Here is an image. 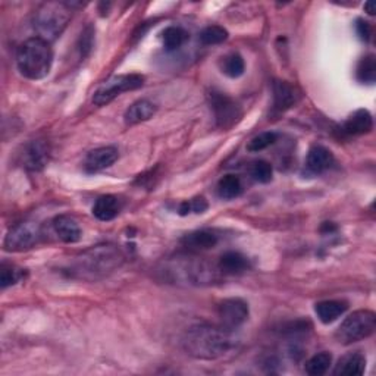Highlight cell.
Returning a JSON list of instances; mask_svg holds the SVG:
<instances>
[{"label": "cell", "mask_w": 376, "mask_h": 376, "mask_svg": "<svg viewBox=\"0 0 376 376\" xmlns=\"http://www.w3.org/2000/svg\"><path fill=\"white\" fill-rule=\"evenodd\" d=\"M231 332L223 327H191L182 338V347L188 356L195 359L217 360L234 349L235 340Z\"/></svg>", "instance_id": "obj_1"}, {"label": "cell", "mask_w": 376, "mask_h": 376, "mask_svg": "<svg viewBox=\"0 0 376 376\" xmlns=\"http://www.w3.org/2000/svg\"><path fill=\"white\" fill-rule=\"evenodd\" d=\"M124 262V256L116 245L100 244L82 252L71 266V275L98 281L115 272Z\"/></svg>", "instance_id": "obj_2"}, {"label": "cell", "mask_w": 376, "mask_h": 376, "mask_svg": "<svg viewBox=\"0 0 376 376\" xmlns=\"http://www.w3.org/2000/svg\"><path fill=\"white\" fill-rule=\"evenodd\" d=\"M19 72L28 80H41L49 75L53 65V50L50 43L40 37L24 41L16 53Z\"/></svg>", "instance_id": "obj_3"}, {"label": "cell", "mask_w": 376, "mask_h": 376, "mask_svg": "<svg viewBox=\"0 0 376 376\" xmlns=\"http://www.w3.org/2000/svg\"><path fill=\"white\" fill-rule=\"evenodd\" d=\"M72 16V9L68 3L63 2H47L43 3L34 15V30L37 37L53 41L56 40L65 28Z\"/></svg>", "instance_id": "obj_4"}, {"label": "cell", "mask_w": 376, "mask_h": 376, "mask_svg": "<svg viewBox=\"0 0 376 376\" xmlns=\"http://www.w3.org/2000/svg\"><path fill=\"white\" fill-rule=\"evenodd\" d=\"M376 329V315L372 310H357L349 318L344 319L342 324L335 332V338L340 344L350 346L353 342L366 340Z\"/></svg>", "instance_id": "obj_5"}, {"label": "cell", "mask_w": 376, "mask_h": 376, "mask_svg": "<svg viewBox=\"0 0 376 376\" xmlns=\"http://www.w3.org/2000/svg\"><path fill=\"white\" fill-rule=\"evenodd\" d=\"M144 77L138 74H125V75H116V77L104 81L100 87L96 90L93 96V103L96 106H104L111 103L118 96L125 93L137 90L143 87Z\"/></svg>", "instance_id": "obj_6"}, {"label": "cell", "mask_w": 376, "mask_h": 376, "mask_svg": "<svg viewBox=\"0 0 376 376\" xmlns=\"http://www.w3.org/2000/svg\"><path fill=\"white\" fill-rule=\"evenodd\" d=\"M41 239V230L34 222H21L9 230L5 239V249L8 252H25L33 249Z\"/></svg>", "instance_id": "obj_7"}, {"label": "cell", "mask_w": 376, "mask_h": 376, "mask_svg": "<svg viewBox=\"0 0 376 376\" xmlns=\"http://www.w3.org/2000/svg\"><path fill=\"white\" fill-rule=\"evenodd\" d=\"M210 104L218 126L223 128V130H230L241 118L239 104L228 98L227 94L218 91L210 93Z\"/></svg>", "instance_id": "obj_8"}, {"label": "cell", "mask_w": 376, "mask_h": 376, "mask_svg": "<svg viewBox=\"0 0 376 376\" xmlns=\"http://www.w3.org/2000/svg\"><path fill=\"white\" fill-rule=\"evenodd\" d=\"M249 305L241 298H227L218 307L221 327L234 331L240 328L249 319Z\"/></svg>", "instance_id": "obj_9"}, {"label": "cell", "mask_w": 376, "mask_h": 376, "mask_svg": "<svg viewBox=\"0 0 376 376\" xmlns=\"http://www.w3.org/2000/svg\"><path fill=\"white\" fill-rule=\"evenodd\" d=\"M118 157H120V153H118V148L113 146L94 148L85 156L84 169L85 172H89V174H96V172H100L106 168L112 166L118 160Z\"/></svg>", "instance_id": "obj_10"}, {"label": "cell", "mask_w": 376, "mask_h": 376, "mask_svg": "<svg viewBox=\"0 0 376 376\" xmlns=\"http://www.w3.org/2000/svg\"><path fill=\"white\" fill-rule=\"evenodd\" d=\"M49 162V147L45 142L37 140V142H31L24 150V166L28 170L38 172L45 169Z\"/></svg>", "instance_id": "obj_11"}, {"label": "cell", "mask_w": 376, "mask_h": 376, "mask_svg": "<svg viewBox=\"0 0 376 376\" xmlns=\"http://www.w3.org/2000/svg\"><path fill=\"white\" fill-rule=\"evenodd\" d=\"M53 230H55L58 239L63 243L74 244L81 240L80 225L69 214H59L53 219Z\"/></svg>", "instance_id": "obj_12"}, {"label": "cell", "mask_w": 376, "mask_h": 376, "mask_svg": "<svg viewBox=\"0 0 376 376\" xmlns=\"http://www.w3.org/2000/svg\"><path fill=\"white\" fill-rule=\"evenodd\" d=\"M181 244L184 245L188 252H205L213 249V247L218 244V235L205 230L195 231L184 235L181 240Z\"/></svg>", "instance_id": "obj_13"}, {"label": "cell", "mask_w": 376, "mask_h": 376, "mask_svg": "<svg viewBox=\"0 0 376 376\" xmlns=\"http://www.w3.org/2000/svg\"><path fill=\"white\" fill-rule=\"evenodd\" d=\"M297 102V93L291 84L287 81L274 82V109L276 112H285Z\"/></svg>", "instance_id": "obj_14"}, {"label": "cell", "mask_w": 376, "mask_h": 376, "mask_svg": "<svg viewBox=\"0 0 376 376\" xmlns=\"http://www.w3.org/2000/svg\"><path fill=\"white\" fill-rule=\"evenodd\" d=\"M373 128V118L369 111L359 109L354 112L351 116L347 118V121L344 122L342 130L350 135H362L371 133Z\"/></svg>", "instance_id": "obj_15"}, {"label": "cell", "mask_w": 376, "mask_h": 376, "mask_svg": "<svg viewBox=\"0 0 376 376\" xmlns=\"http://www.w3.org/2000/svg\"><path fill=\"white\" fill-rule=\"evenodd\" d=\"M366 369V357L362 353L354 351L349 353L346 356L341 357L334 369V375H346V376H356L363 375Z\"/></svg>", "instance_id": "obj_16"}, {"label": "cell", "mask_w": 376, "mask_h": 376, "mask_svg": "<svg viewBox=\"0 0 376 376\" xmlns=\"http://www.w3.org/2000/svg\"><path fill=\"white\" fill-rule=\"evenodd\" d=\"M334 164V156L324 146H313L309 150L306 165L313 174H322Z\"/></svg>", "instance_id": "obj_17"}, {"label": "cell", "mask_w": 376, "mask_h": 376, "mask_svg": "<svg viewBox=\"0 0 376 376\" xmlns=\"http://www.w3.org/2000/svg\"><path fill=\"white\" fill-rule=\"evenodd\" d=\"M120 210H121V201L120 199L112 195L100 196L94 201V206H93V214L99 221H103V222L115 219L118 217V213H120Z\"/></svg>", "instance_id": "obj_18"}, {"label": "cell", "mask_w": 376, "mask_h": 376, "mask_svg": "<svg viewBox=\"0 0 376 376\" xmlns=\"http://www.w3.org/2000/svg\"><path fill=\"white\" fill-rule=\"evenodd\" d=\"M156 113V106L146 99L137 100L135 103H133L130 107H128L124 120L126 125H137L140 122L148 121L150 118Z\"/></svg>", "instance_id": "obj_19"}, {"label": "cell", "mask_w": 376, "mask_h": 376, "mask_svg": "<svg viewBox=\"0 0 376 376\" xmlns=\"http://www.w3.org/2000/svg\"><path fill=\"white\" fill-rule=\"evenodd\" d=\"M218 269L225 275H240L249 269V261L239 252H227L221 256Z\"/></svg>", "instance_id": "obj_20"}, {"label": "cell", "mask_w": 376, "mask_h": 376, "mask_svg": "<svg viewBox=\"0 0 376 376\" xmlns=\"http://www.w3.org/2000/svg\"><path fill=\"white\" fill-rule=\"evenodd\" d=\"M347 307V303L338 302V300H325V302H320L315 306V311L322 324L328 325L346 313Z\"/></svg>", "instance_id": "obj_21"}, {"label": "cell", "mask_w": 376, "mask_h": 376, "mask_svg": "<svg viewBox=\"0 0 376 376\" xmlns=\"http://www.w3.org/2000/svg\"><path fill=\"white\" fill-rule=\"evenodd\" d=\"M243 191L241 179L237 175H225L218 182V195L221 199L231 200L239 197Z\"/></svg>", "instance_id": "obj_22"}, {"label": "cell", "mask_w": 376, "mask_h": 376, "mask_svg": "<svg viewBox=\"0 0 376 376\" xmlns=\"http://www.w3.org/2000/svg\"><path fill=\"white\" fill-rule=\"evenodd\" d=\"M188 33L181 27H168L162 33L164 46L166 50H177L188 40Z\"/></svg>", "instance_id": "obj_23"}, {"label": "cell", "mask_w": 376, "mask_h": 376, "mask_svg": "<svg viewBox=\"0 0 376 376\" xmlns=\"http://www.w3.org/2000/svg\"><path fill=\"white\" fill-rule=\"evenodd\" d=\"M356 77L363 84H373L376 80V59L375 55H368L360 59Z\"/></svg>", "instance_id": "obj_24"}, {"label": "cell", "mask_w": 376, "mask_h": 376, "mask_svg": "<svg viewBox=\"0 0 376 376\" xmlns=\"http://www.w3.org/2000/svg\"><path fill=\"white\" fill-rule=\"evenodd\" d=\"M331 363H332L331 353L322 351L306 363V372L311 376H320V375L327 373V371L331 366Z\"/></svg>", "instance_id": "obj_25"}, {"label": "cell", "mask_w": 376, "mask_h": 376, "mask_svg": "<svg viewBox=\"0 0 376 376\" xmlns=\"http://www.w3.org/2000/svg\"><path fill=\"white\" fill-rule=\"evenodd\" d=\"M245 63L241 55L239 53H232V55L223 58L222 60V72L230 78H239L244 74Z\"/></svg>", "instance_id": "obj_26"}, {"label": "cell", "mask_w": 376, "mask_h": 376, "mask_svg": "<svg viewBox=\"0 0 376 376\" xmlns=\"http://www.w3.org/2000/svg\"><path fill=\"white\" fill-rule=\"evenodd\" d=\"M24 279V271L15 265L3 263L0 267V285L2 288L12 287Z\"/></svg>", "instance_id": "obj_27"}, {"label": "cell", "mask_w": 376, "mask_h": 376, "mask_svg": "<svg viewBox=\"0 0 376 376\" xmlns=\"http://www.w3.org/2000/svg\"><path fill=\"white\" fill-rule=\"evenodd\" d=\"M227 38H228V31L219 25L208 27L200 33V41L201 45L205 46L221 45V43H223Z\"/></svg>", "instance_id": "obj_28"}, {"label": "cell", "mask_w": 376, "mask_h": 376, "mask_svg": "<svg viewBox=\"0 0 376 376\" xmlns=\"http://www.w3.org/2000/svg\"><path fill=\"white\" fill-rule=\"evenodd\" d=\"M276 138H278V135L272 131L262 133L250 140L249 144H247V150H249V152H253V153L262 152V150L272 146L276 142Z\"/></svg>", "instance_id": "obj_29"}, {"label": "cell", "mask_w": 376, "mask_h": 376, "mask_svg": "<svg viewBox=\"0 0 376 376\" xmlns=\"http://www.w3.org/2000/svg\"><path fill=\"white\" fill-rule=\"evenodd\" d=\"M250 174L254 181L261 182V184H267L272 179L274 170L271 164L265 162V160H257L250 168Z\"/></svg>", "instance_id": "obj_30"}, {"label": "cell", "mask_w": 376, "mask_h": 376, "mask_svg": "<svg viewBox=\"0 0 376 376\" xmlns=\"http://www.w3.org/2000/svg\"><path fill=\"white\" fill-rule=\"evenodd\" d=\"M208 210V201L203 197H196L188 201H182L179 205L178 213L181 217H186V214L195 212V213H203Z\"/></svg>", "instance_id": "obj_31"}, {"label": "cell", "mask_w": 376, "mask_h": 376, "mask_svg": "<svg viewBox=\"0 0 376 376\" xmlns=\"http://www.w3.org/2000/svg\"><path fill=\"white\" fill-rule=\"evenodd\" d=\"M356 33L360 37V40L368 43L372 38V27H371L369 23H366V21L359 18L356 21Z\"/></svg>", "instance_id": "obj_32"}, {"label": "cell", "mask_w": 376, "mask_h": 376, "mask_svg": "<svg viewBox=\"0 0 376 376\" xmlns=\"http://www.w3.org/2000/svg\"><path fill=\"white\" fill-rule=\"evenodd\" d=\"M93 46V28L89 27L87 30L84 31L81 34V53L85 56L90 52Z\"/></svg>", "instance_id": "obj_33"}, {"label": "cell", "mask_w": 376, "mask_h": 376, "mask_svg": "<svg viewBox=\"0 0 376 376\" xmlns=\"http://www.w3.org/2000/svg\"><path fill=\"white\" fill-rule=\"evenodd\" d=\"M364 8H366V10H368V14H369V15H373V14H375L373 3H366V5H364Z\"/></svg>", "instance_id": "obj_34"}]
</instances>
